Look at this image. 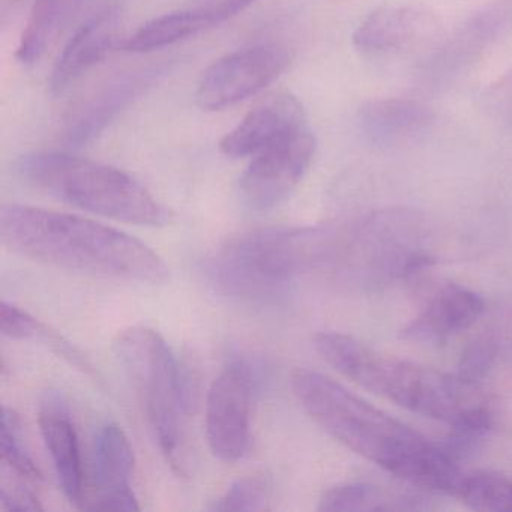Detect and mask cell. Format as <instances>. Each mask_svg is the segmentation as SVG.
Instances as JSON below:
<instances>
[{
	"label": "cell",
	"mask_w": 512,
	"mask_h": 512,
	"mask_svg": "<svg viewBox=\"0 0 512 512\" xmlns=\"http://www.w3.org/2000/svg\"><path fill=\"white\" fill-rule=\"evenodd\" d=\"M269 487L259 476L242 478L233 482L229 490L215 500L211 511L262 512L269 509Z\"/></svg>",
	"instance_id": "484cf974"
},
{
	"label": "cell",
	"mask_w": 512,
	"mask_h": 512,
	"mask_svg": "<svg viewBox=\"0 0 512 512\" xmlns=\"http://www.w3.org/2000/svg\"><path fill=\"white\" fill-rule=\"evenodd\" d=\"M335 226L272 227L227 241L205 263L215 290L250 302L280 298L296 278L329 269Z\"/></svg>",
	"instance_id": "3957f363"
},
{
	"label": "cell",
	"mask_w": 512,
	"mask_h": 512,
	"mask_svg": "<svg viewBox=\"0 0 512 512\" xmlns=\"http://www.w3.org/2000/svg\"><path fill=\"white\" fill-rule=\"evenodd\" d=\"M290 385L305 413L341 445L413 487L454 496L463 470L439 442H431L325 374L298 368Z\"/></svg>",
	"instance_id": "6da1fadb"
},
{
	"label": "cell",
	"mask_w": 512,
	"mask_h": 512,
	"mask_svg": "<svg viewBox=\"0 0 512 512\" xmlns=\"http://www.w3.org/2000/svg\"><path fill=\"white\" fill-rule=\"evenodd\" d=\"M314 152L316 139L307 128L253 157L239 181L244 205L253 211L280 205L304 178Z\"/></svg>",
	"instance_id": "30bf717a"
},
{
	"label": "cell",
	"mask_w": 512,
	"mask_h": 512,
	"mask_svg": "<svg viewBox=\"0 0 512 512\" xmlns=\"http://www.w3.org/2000/svg\"><path fill=\"white\" fill-rule=\"evenodd\" d=\"M512 31V0H499L473 14L433 59V76L454 74Z\"/></svg>",
	"instance_id": "ac0fdd59"
},
{
	"label": "cell",
	"mask_w": 512,
	"mask_h": 512,
	"mask_svg": "<svg viewBox=\"0 0 512 512\" xmlns=\"http://www.w3.org/2000/svg\"><path fill=\"white\" fill-rule=\"evenodd\" d=\"M257 0H215L178 13L164 14L140 26L131 37L122 41L121 50L148 53L173 46L200 32L215 28L241 14Z\"/></svg>",
	"instance_id": "9a60e30c"
},
{
	"label": "cell",
	"mask_w": 512,
	"mask_h": 512,
	"mask_svg": "<svg viewBox=\"0 0 512 512\" xmlns=\"http://www.w3.org/2000/svg\"><path fill=\"white\" fill-rule=\"evenodd\" d=\"M262 383V367L250 358H235L212 382L206 400V437L214 457L242 460L250 448L251 409Z\"/></svg>",
	"instance_id": "ba28073f"
},
{
	"label": "cell",
	"mask_w": 512,
	"mask_h": 512,
	"mask_svg": "<svg viewBox=\"0 0 512 512\" xmlns=\"http://www.w3.org/2000/svg\"><path fill=\"white\" fill-rule=\"evenodd\" d=\"M433 262L424 215L394 206L340 227L332 271L362 286L379 287L409 280Z\"/></svg>",
	"instance_id": "52a82bcc"
},
{
	"label": "cell",
	"mask_w": 512,
	"mask_h": 512,
	"mask_svg": "<svg viewBox=\"0 0 512 512\" xmlns=\"http://www.w3.org/2000/svg\"><path fill=\"white\" fill-rule=\"evenodd\" d=\"M0 332L11 340H26L43 334L40 323L34 317L7 301L2 302L0 307Z\"/></svg>",
	"instance_id": "4316f807"
},
{
	"label": "cell",
	"mask_w": 512,
	"mask_h": 512,
	"mask_svg": "<svg viewBox=\"0 0 512 512\" xmlns=\"http://www.w3.org/2000/svg\"><path fill=\"white\" fill-rule=\"evenodd\" d=\"M134 454L130 440L118 424L107 422L98 430L92 451L94 497L86 509L139 511L133 490Z\"/></svg>",
	"instance_id": "7c38bea8"
},
{
	"label": "cell",
	"mask_w": 512,
	"mask_h": 512,
	"mask_svg": "<svg viewBox=\"0 0 512 512\" xmlns=\"http://www.w3.org/2000/svg\"><path fill=\"white\" fill-rule=\"evenodd\" d=\"M38 422L62 491L77 508H86L79 436L67 406L58 395H47L44 398Z\"/></svg>",
	"instance_id": "e0dca14e"
},
{
	"label": "cell",
	"mask_w": 512,
	"mask_h": 512,
	"mask_svg": "<svg viewBox=\"0 0 512 512\" xmlns=\"http://www.w3.org/2000/svg\"><path fill=\"white\" fill-rule=\"evenodd\" d=\"M452 497L473 511L512 512V479L491 470L463 472Z\"/></svg>",
	"instance_id": "603a6c76"
},
{
	"label": "cell",
	"mask_w": 512,
	"mask_h": 512,
	"mask_svg": "<svg viewBox=\"0 0 512 512\" xmlns=\"http://www.w3.org/2000/svg\"><path fill=\"white\" fill-rule=\"evenodd\" d=\"M314 347L347 379L425 418L452 425L488 406L479 386L457 374L383 355L352 335L320 332Z\"/></svg>",
	"instance_id": "277c9868"
},
{
	"label": "cell",
	"mask_w": 512,
	"mask_h": 512,
	"mask_svg": "<svg viewBox=\"0 0 512 512\" xmlns=\"http://www.w3.org/2000/svg\"><path fill=\"white\" fill-rule=\"evenodd\" d=\"M425 499L410 494H395L368 484L346 482L329 488L319 500V511H418L430 509Z\"/></svg>",
	"instance_id": "7402d4cb"
},
{
	"label": "cell",
	"mask_w": 512,
	"mask_h": 512,
	"mask_svg": "<svg viewBox=\"0 0 512 512\" xmlns=\"http://www.w3.org/2000/svg\"><path fill=\"white\" fill-rule=\"evenodd\" d=\"M2 508L7 511H38L43 509L38 497H35L31 491L23 490V488H14V490H8V488H2Z\"/></svg>",
	"instance_id": "83f0119b"
},
{
	"label": "cell",
	"mask_w": 512,
	"mask_h": 512,
	"mask_svg": "<svg viewBox=\"0 0 512 512\" xmlns=\"http://www.w3.org/2000/svg\"><path fill=\"white\" fill-rule=\"evenodd\" d=\"M106 0H37L20 37L16 58L20 64L40 61L55 41L74 25L100 11Z\"/></svg>",
	"instance_id": "d6986e66"
},
{
	"label": "cell",
	"mask_w": 512,
	"mask_h": 512,
	"mask_svg": "<svg viewBox=\"0 0 512 512\" xmlns=\"http://www.w3.org/2000/svg\"><path fill=\"white\" fill-rule=\"evenodd\" d=\"M484 311L485 301L479 293L460 284H445L410 320L401 337L416 343L443 344L469 331Z\"/></svg>",
	"instance_id": "5bb4252c"
},
{
	"label": "cell",
	"mask_w": 512,
	"mask_h": 512,
	"mask_svg": "<svg viewBox=\"0 0 512 512\" xmlns=\"http://www.w3.org/2000/svg\"><path fill=\"white\" fill-rule=\"evenodd\" d=\"M121 46L119 10L107 5L83 20L56 59L49 80L50 92L59 95L67 91L83 74Z\"/></svg>",
	"instance_id": "4fadbf2b"
},
{
	"label": "cell",
	"mask_w": 512,
	"mask_h": 512,
	"mask_svg": "<svg viewBox=\"0 0 512 512\" xmlns=\"http://www.w3.org/2000/svg\"><path fill=\"white\" fill-rule=\"evenodd\" d=\"M26 184L83 211L136 226L160 227L170 211L124 170L61 152H35L16 164Z\"/></svg>",
	"instance_id": "5b68a950"
},
{
	"label": "cell",
	"mask_w": 512,
	"mask_h": 512,
	"mask_svg": "<svg viewBox=\"0 0 512 512\" xmlns=\"http://www.w3.org/2000/svg\"><path fill=\"white\" fill-rule=\"evenodd\" d=\"M428 23L427 14L412 8H379L359 26L353 43L365 53L401 49L412 43Z\"/></svg>",
	"instance_id": "44dd1931"
},
{
	"label": "cell",
	"mask_w": 512,
	"mask_h": 512,
	"mask_svg": "<svg viewBox=\"0 0 512 512\" xmlns=\"http://www.w3.org/2000/svg\"><path fill=\"white\" fill-rule=\"evenodd\" d=\"M290 62L292 55L280 44L236 50L203 73L197 85V106L206 112L235 106L268 88L289 68Z\"/></svg>",
	"instance_id": "9c48e42d"
},
{
	"label": "cell",
	"mask_w": 512,
	"mask_h": 512,
	"mask_svg": "<svg viewBox=\"0 0 512 512\" xmlns=\"http://www.w3.org/2000/svg\"><path fill=\"white\" fill-rule=\"evenodd\" d=\"M113 350L142 401L161 454L179 478H187L191 467L185 433L187 383L172 349L158 332L134 326L119 332Z\"/></svg>",
	"instance_id": "8992f818"
},
{
	"label": "cell",
	"mask_w": 512,
	"mask_h": 512,
	"mask_svg": "<svg viewBox=\"0 0 512 512\" xmlns=\"http://www.w3.org/2000/svg\"><path fill=\"white\" fill-rule=\"evenodd\" d=\"M497 350H499V343L493 332L485 331L476 335L461 352L455 374L463 382L479 386V383L490 373L497 358Z\"/></svg>",
	"instance_id": "cb8c5ba5"
},
{
	"label": "cell",
	"mask_w": 512,
	"mask_h": 512,
	"mask_svg": "<svg viewBox=\"0 0 512 512\" xmlns=\"http://www.w3.org/2000/svg\"><path fill=\"white\" fill-rule=\"evenodd\" d=\"M433 121L421 101L410 98L371 100L359 110V122L368 139L380 145L401 142L422 133Z\"/></svg>",
	"instance_id": "ffe728a7"
},
{
	"label": "cell",
	"mask_w": 512,
	"mask_h": 512,
	"mask_svg": "<svg viewBox=\"0 0 512 512\" xmlns=\"http://www.w3.org/2000/svg\"><path fill=\"white\" fill-rule=\"evenodd\" d=\"M307 116L289 92L268 95L230 133L221 139L226 157H256L271 146L307 130Z\"/></svg>",
	"instance_id": "8fae6325"
},
{
	"label": "cell",
	"mask_w": 512,
	"mask_h": 512,
	"mask_svg": "<svg viewBox=\"0 0 512 512\" xmlns=\"http://www.w3.org/2000/svg\"><path fill=\"white\" fill-rule=\"evenodd\" d=\"M163 74V65H154V67L122 74L121 77L104 86L94 98L83 104L82 109L71 119L67 131V142L74 148L94 142Z\"/></svg>",
	"instance_id": "2e32d148"
},
{
	"label": "cell",
	"mask_w": 512,
	"mask_h": 512,
	"mask_svg": "<svg viewBox=\"0 0 512 512\" xmlns=\"http://www.w3.org/2000/svg\"><path fill=\"white\" fill-rule=\"evenodd\" d=\"M0 238L20 256L92 277L161 284L170 275L163 257L139 239L79 215L5 205Z\"/></svg>",
	"instance_id": "7a4b0ae2"
},
{
	"label": "cell",
	"mask_w": 512,
	"mask_h": 512,
	"mask_svg": "<svg viewBox=\"0 0 512 512\" xmlns=\"http://www.w3.org/2000/svg\"><path fill=\"white\" fill-rule=\"evenodd\" d=\"M2 458L4 463L22 478L35 482L43 479L28 449L23 446L19 418L7 407H4V413H2Z\"/></svg>",
	"instance_id": "d4e9b609"
}]
</instances>
